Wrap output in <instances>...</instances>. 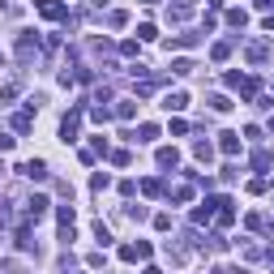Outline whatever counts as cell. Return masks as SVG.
Wrapping results in <instances>:
<instances>
[{"label": "cell", "mask_w": 274, "mask_h": 274, "mask_svg": "<svg viewBox=\"0 0 274 274\" xmlns=\"http://www.w3.org/2000/svg\"><path fill=\"white\" fill-rule=\"evenodd\" d=\"M21 171H26L30 180H43V176H47V163H43V158H30V163H26Z\"/></svg>", "instance_id": "1"}, {"label": "cell", "mask_w": 274, "mask_h": 274, "mask_svg": "<svg viewBox=\"0 0 274 274\" xmlns=\"http://www.w3.org/2000/svg\"><path fill=\"white\" fill-rule=\"evenodd\" d=\"M163 107H167V112H184V107H189V95H180V90H176V95L163 99Z\"/></svg>", "instance_id": "2"}, {"label": "cell", "mask_w": 274, "mask_h": 274, "mask_svg": "<svg viewBox=\"0 0 274 274\" xmlns=\"http://www.w3.org/2000/svg\"><path fill=\"white\" fill-rule=\"evenodd\" d=\"M34 4H39V13H43V17H64V9L56 4V0H34Z\"/></svg>", "instance_id": "3"}, {"label": "cell", "mask_w": 274, "mask_h": 274, "mask_svg": "<svg viewBox=\"0 0 274 274\" xmlns=\"http://www.w3.org/2000/svg\"><path fill=\"white\" fill-rule=\"evenodd\" d=\"M73 133H77V112H73V116H64V125H60V137H64V141H73Z\"/></svg>", "instance_id": "4"}, {"label": "cell", "mask_w": 274, "mask_h": 274, "mask_svg": "<svg viewBox=\"0 0 274 274\" xmlns=\"http://www.w3.org/2000/svg\"><path fill=\"white\" fill-rule=\"evenodd\" d=\"M176 150H158V167H176Z\"/></svg>", "instance_id": "5"}, {"label": "cell", "mask_w": 274, "mask_h": 274, "mask_svg": "<svg viewBox=\"0 0 274 274\" xmlns=\"http://www.w3.org/2000/svg\"><path fill=\"white\" fill-rule=\"evenodd\" d=\"M240 150V141H236V133H223V154H236Z\"/></svg>", "instance_id": "6"}, {"label": "cell", "mask_w": 274, "mask_h": 274, "mask_svg": "<svg viewBox=\"0 0 274 274\" xmlns=\"http://www.w3.org/2000/svg\"><path fill=\"white\" fill-rule=\"evenodd\" d=\"M13 129H17V133H26V129H30V112H21V116L13 120Z\"/></svg>", "instance_id": "7"}, {"label": "cell", "mask_w": 274, "mask_h": 274, "mask_svg": "<svg viewBox=\"0 0 274 274\" xmlns=\"http://www.w3.org/2000/svg\"><path fill=\"white\" fill-rule=\"evenodd\" d=\"M257 4H274V0H257Z\"/></svg>", "instance_id": "8"}, {"label": "cell", "mask_w": 274, "mask_h": 274, "mask_svg": "<svg viewBox=\"0 0 274 274\" xmlns=\"http://www.w3.org/2000/svg\"><path fill=\"white\" fill-rule=\"evenodd\" d=\"M0 9H4V0H0Z\"/></svg>", "instance_id": "9"}]
</instances>
